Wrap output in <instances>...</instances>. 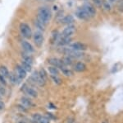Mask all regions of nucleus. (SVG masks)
<instances>
[{"label":"nucleus","mask_w":123,"mask_h":123,"mask_svg":"<svg viewBox=\"0 0 123 123\" xmlns=\"http://www.w3.org/2000/svg\"><path fill=\"white\" fill-rule=\"evenodd\" d=\"M3 98V96H2V95L0 94V98Z\"/></svg>","instance_id":"36"},{"label":"nucleus","mask_w":123,"mask_h":123,"mask_svg":"<svg viewBox=\"0 0 123 123\" xmlns=\"http://www.w3.org/2000/svg\"><path fill=\"white\" fill-rule=\"evenodd\" d=\"M49 64H50L52 66H54L57 68L58 69H62V67H64V65H63L62 61L60 59H57V58H50L49 59Z\"/></svg>","instance_id":"10"},{"label":"nucleus","mask_w":123,"mask_h":123,"mask_svg":"<svg viewBox=\"0 0 123 123\" xmlns=\"http://www.w3.org/2000/svg\"><path fill=\"white\" fill-rule=\"evenodd\" d=\"M8 79H9L10 83L12 84H18L21 81V79L16 75V74H14V73H10L9 76H8Z\"/></svg>","instance_id":"17"},{"label":"nucleus","mask_w":123,"mask_h":123,"mask_svg":"<svg viewBox=\"0 0 123 123\" xmlns=\"http://www.w3.org/2000/svg\"><path fill=\"white\" fill-rule=\"evenodd\" d=\"M70 48L74 50V51H83L87 49V45L83 42H80V41H76V42H73L72 44L70 45Z\"/></svg>","instance_id":"8"},{"label":"nucleus","mask_w":123,"mask_h":123,"mask_svg":"<svg viewBox=\"0 0 123 123\" xmlns=\"http://www.w3.org/2000/svg\"><path fill=\"white\" fill-rule=\"evenodd\" d=\"M76 17L80 20H89L90 18V17L89 16L88 13L82 7H80V8H78L76 11Z\"/></svg>","instance_id":"9"},{"label":"nucleus","mask_w":123,"mask_h":123,"mask_svg":"<svg viewBox=\"0 0 123 123\" xmlns=\"http://www.w3.org/2000/svg\"><path fill=\"white\" fill-rule=\"evenodd\" d=\"M51 17H52V12L48 6H43L39 7L38 10V14H37V18L39 21L46 25L51 20Z\"/></svg>","instance_id":"1"},{"label":"nucleus","mask_w":123,"mask_h":123,"mask_svg":"<svg viewBox=\"0 0 123 123\" xmlns=\"http://www.w3.org/2000/svg\"><path fill=\"white\" fill-rule=\"evenodd\" d=\"M81 7L88 13L90 17H94V16L96 15V9H95V7L92 4H90V3H85Z\"/></svg>","instance_id":"7"},{"label":"nucleus","mask_w":123,"mask_h":123,"mask_svg":"<svg viewBox=\"0 0 123 123\" xmlns=\"http://www.w3.org/2000/svg\"><path fill=\"white\" fill-rule=\"evenodd\" d=\"M71 38L70 36H67V37L59 36V38L57 41V45H60V46H65V45L71 44Z\"/></svg>","instance_id":"15"},{"label":"nucleus","mask_w":123,"mask_h":123,"mask_svg":"<svg viewBox=\"0 0 123 123\" xmlns=\"http://www.w3.org/2000/svg\"><path fill=\"white\" fill-rule=\"evenodd\" d=\"M64 54L67 56L70 57L72 59H82L84 58L85 54L83 51H74V50L69 48H65L64 49Z\"/></svg>","instance_id":"2"},{"label":"nucleus","mask_w":123,"mask_h":123,"mask_svg":"<svg viewBox=\"0 0 123 123\" xmlns=\"http://www.w3.org/2000/svg\"><path fill=\"white\" fill-rule=\"evenodd\" d=\"M39 72H37V71H35V72L33 73L32 74H31V81H33L34 83H35L36 84L37 83V81H38V79H39Z\"/></svg>","instance_id":"26"},{"label":"nucleus","mask_w":123,"mask_h":123,"mask_svg":"<svg viewBox=\"0 0 123 123\" xmlns=\"http://www.w3.org/2000/svg\"><path fill=\"white\" fill-rule=\"evenodd\" d=\"M39 76L43 79V81H46L47 79V72L44 69H41L39 71Z\"/></svg>","instance_id":"25"},{"label":"nucleus","mask_w":123,"mask_h":123,"mask_svg":"<svg viewBox=\"0 0 123 123\" xmlns=\"http://www.w3.org/2000/svg\"><path fill=\"white\" fill-rule=\"evenodd\" d=\"M22 62H25L28 65H32L33 64V59L31 56L26 55H22Z\"/></svg>","instance_id":"21"},{"label":"nucleus","mask_w":123,"mask_h":123,"mask_svg":"<svg viewBox=\"0 0 123 123\" xmlns=\"http://www.w3.org/2000/svg\"><path fill=\"white\" fill-rule=\"evenodd\" d=\"M61 22L64 25H72V23L75 22V18L72 15H67L64 16L63 17H62L61 19Z\"/></svg>","instance_id":"13"},{"label":"nucleus","mask_w":123,"mask_h":123,"mask_svg":"<svg viewBox=\"0 0 123 123\" xmlns=\"http://www.w3.org/2000/svg\"><path fill=\"white\" fill-rule=\"evenodd\" d=\"M20 31L21 35L26 39H30L32 36V31H31V27L27 23H21L20 25Z\"/></svg>","instance_id":"3"},{"label":"nucleus","mask_w":123,"mask_h":123,"mask_svg":"<svg viewBox=\"0 0 123 123\" xmlns=\"http://www.w3.org/2000/svg\"><path fill=\"white\" fill-rule=\"evenodd\" d=\"M60 70H61V72L63 74L66 75V76H67V77H70V76H71V75L73 74L72 71H71V69H67L66 66H64V67H62V69H60Z\"/></svg>","instance_id":"20"},{"label":"nucleus","mask_w":123,"mask_h":123,"mask_svg":"<svg viewBox=\"0 0 123 123\" xmlns=\"http://www.w3.org/2000/svg\"><path fill=\"white\" fill-rule=\"evenodd\" d=\"M0 84H1L2 85H3V86H5V85H6L5 78H3V77L2 76L1 74H0Z\"/></svg>","instance_id":"32"},{"label":"nucleus","mask_w":123,"mask_h":123,"mask_svg":"<svg viewBox=\"0 0 123 123\" xmlns=\"http://www.w3.org/2000/svg\"><path fill=\"white\" fill-rule=\"evenodd\" d=\"M5 108V105H4V102H3V101L0 99V111H2V110H3Z\"/></svg>","instance_id":"33"},{"label":"nucleus","mask_w":123,"mask_h":123,"mask_svg":"<svg viewBox=\"0 0 123 123\" xmlns=\"http://www.w3.org/2000/svg\"><path fill=\"white\" fill-rule=\"evenodd\" d=\"M9 71H8V69L4 65H1L0 66V74L5 79H8V76H9Z\"/></svg>","instance_id":"18"},{"label":"nucleus","mask_w":123,"mask_h":123,"mask_svg":"<svg viewBox=\"0 0 123 123\" xmlns=\"http://www.w3.org/2000/svg\"><path fill=\"white\" fill-rule=\"evenodd\" d=\"M48 70H49V72L51 74V75H57L59 73L58 69L54 66H52V65H50V66L48 68Z\"/></svg>","instance_id":"23"},{"label":"nucleus","mask_w":123,"mask_h":123,"mask_svg":"<svg viewBox=\"0 0 123 123\" xmlns=\"http://www.w3.org/2000/svg\"><path fill=\"white\" fill-rule=\"evenodd\" d=\"M38 123H49V119H48L47 117L42 116H41V118L39 119Z\"/></svg>","instance_id":"30"},{"label":"nucleus","mask_w":123,"mask_h":123,"mask_svg":"<svg viewBox=\"0 0 123 123\" xmlns=\"http://www.w3.org/2000/svg\"><path fill=\"white\" fill-rule=\"evenodd\" d=\"M20 104H21V106H22L24 108H32L34 106L32 101L29 98H26V97H23V98H21V100H20Z\"/></svg>","instance_id":"12"},{"label":"nucleus","mask_w":123,"mask_h":123,"mask_svg":"<svg viewBox=\"0 0 123 123\" xmlns=\"http://www.w3.org/2000/svg\"><path fill=\"white\" fill-rule=\"evenodd\" d=\"M35 26L36 27L37 30L41 31V32L44 31V29H45V24L43 23L41 21H39L38 18H36V20L35 21Z\"/></svg>","instance_id":"19"},{"label":"nucleus","mask_w":123,"mask_h":123,"mask_svg":"<svg viewBox=\"0 0 123 123\" xmlns=\"http://www.w3.org/2000/svg\"><path fill=\"white\" fill-rule=\"evenodd\" d=\"M5 94H6V89L4 88V86L0 84V94L3 97L5 95Z\"/></svg>","instance_id":"31"},{"label":"nucleus","mask_w":123,"mask_h":123,"mask_svg":"<svg viewBox=\"0 0 123 123\" xmlns=\"http://www.w3.org/2000/svg\"><path fill=\"white\" fill-rule=\"evenodd\" d=\"M85 69H86V65L81 61H78L74 65V70L76 72H84Z\"/></svg>","instance_id":"16"},{"label":"nucleus","mask_w":123,"mask_h":123,"mask_svg":"<svg viewBox=\"0 0 123 123\" xmlns=\"http://www.w3.org/2000/svg\"><path fill=\"white\" fill-rule=\"evenodd\" d=\"M21 46H22L23 50L26 53H33L34 51H35V49H34V47L32 46V45L26 41H21Z\"/></svg>","instance_id":"14"},{"label":"nucleus","mask_w":123,"mask_h":123,"mask_svg":"<svg viewBox=\"0 0 123 123\" xmlns=\"http://www.w3.org/2000/svg\"><path fill=\"white\" fill-rule=\"evenodd\" d=\"M51 79H52V80L54 82V84H56L57 85H59L62 83V79L59 78V77H57V75H51Z\"/></svg>","instance_id":"27"},{"label":"nucleus","mask_w":123,"mask_h":123,"mask_svg":"<svg viewBox=\"0 0 123 123\" xmlns=\"http://www.w3.org/2000/svg\"><path fill=\"white\" fill-rule=\"evenodd\" d=\"M39 1H43V2H53L54 0H39Z\"/></svg>","instance_id":"34"},{"label":"nucleus","mask_w":123,"mask_h":123,"mask_svg":"<svg viewBox=\"0 0 123 123\" xmlns=\"http://www.w3.org/2000/svg\"><path fill=\"white\" fill-rule=\"evenodd\" d=\"M102 6L105 11H107V12L111 11V4L107 0H102Z\"/></svg>","instance_id":"24"},{"label":"nucleus","mask_w":123,"mask_h":123,"mask_svg":"<svg viewBox=\"0 0 123 123\" xmlns=\"http://www.w3.org/2000/svg\"><path fill=\"white\" fill-rule=\"evenodd\" d=\"M33 41L35 45L38 47H41L43 43V35L41 31H36L33 34Z\"/></svg>","instance_id":"4"},{"label":"nucleus","mask_w":123,"mask_h":123,"mask_svg":"<svg viewBox=\"0 0 123 123\" xmlns=\"http://www.w3.org/2000/svg\"><path fill=\"white\" fill-rule=\"evenodd\" d=\"M17 123H25V122H22V121H20V122H18Z\"/></svg>","instance_id":"35"},{"label":"nucleus","mask_w":123,"mask_h":123,"mask_svg":"<svg viewBox=\"0 0 123 123\" xmlns=\"http://www.w3.org/2000/svg\"><path fill=\"white\" fill-rule=\"evenodd\" d=\"M21 89H22V91L25 93V94L26 95V96L31 97V98H36L37 97H38V93L34 88L29 87L28 85H24Z\"/></svg>","instance_id":"6"},{"label":"nucleus","mask_w":123,"mask_h":123,"mask_svg":"<svg viewBox=\"0 0 123 123\" xmlns=\"http://www.w3.org/2000/svg\"><path fill=\"white\" fill-rule=\"evenodd\" d=\"M92 2L96 7H102V0H92Z\"/></svg>","instance_id":"29"},{"label":"nucleus","mask_w":123,"mask_h":123,"mask_svg":"<svg viewBox=\"0 0 123 123\" xmlns=\"http://www.w3.org/2000/svg\"><path fill=\"white\" fill-rule=\"evenodd\" d=\"M21 66L22 67V68L25 69V70L26 71V72H31V69H32L31 65H28V64H26V63H25V62H21Z\"/></svg>","instance_id":"28"},{"label":"nucleus","mask_w":123,"mask_h":123,"mask_svg":"<svg viewBox=\"0 0 123 123\" xmlns=\"http://www.w3.org/2000/svg\"><path fill=\"white\" fill-rule=\"evenodd\" d=\"M62 61L63 65H64V66H68V65H71V64H72V61L73 59L70 58V57L68 56H65L63 59H62Z\"/></svg>","instance_id":"22"},{"label":"nucleus","mask_w":123,"mask_h":123,"mask_svg":"<svg viewBox=\"0 0 123 123\" xmlns=\"http://www.w3.org/2000/svg\"><path fill=\"white\" fill-rule=\"evenodd\" d=\"M15 74L17 75L18 78L21 79V80H22L23 79L25 78V76H26V71L21 66V65H17L16 66V69H15Z\"/></svg>","instance_id":"11"},{"label":"nucleus","mask_w":123,"mask_h":123,"mask_svg":"<svg viewBox=\"0 0 123 123\" xmlns=\"http://www.w3.org/2000/svg\"><path fill=\"white\" fill-rule=\"evenodd\" d=\"M76 28L74 25H69L67 26L66 28L63 29L62 32V34L60 35V36L62 37H67V36H71L76 32Z\"/></svg>","instance_id":"5"}]
</instances>
